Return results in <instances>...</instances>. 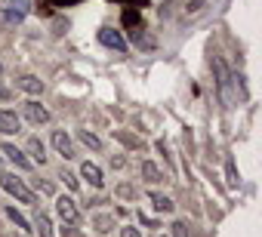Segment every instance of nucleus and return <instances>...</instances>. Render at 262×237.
<instances>
[{"instance_id":"1","label":"nucleus","mask_w":262,"mask_h":237,"mask_svg":"<svg viewBox=\"0 0 262 237\" xmlns=\"http://www.w3.org/2000/svg\"><path fill=\"white\" fill-rule=\"evenodd\" d=\"M216 77H219V96H222V102H225L228 108H234L241 96H237V92L231 89V86H234V77L228 74V68H225V65H222L219 59H216Z\"/></svg>"},{"instance_id":"2","label":"nucleus","mask_w":262,"mask_h":237,"mask_svg":"<svg viewBox=\"0 0 262 237\" xmlns=\"http://www.w3.org/2000/svg\"><path fill=\"white\" fill-rule=\"evenodd\" d=\"M0 188H4L7 194H13L19 203H34V194H31V188H25V182H22V179H16L13 173L0 176Z\"/></svg>"},{"instance_id":"3","label":"nucleus","mask_w":262,"mask_h":237,"mask_svg":"<svg viewBox=\"0 0 262 237\" xmlns=\"http://www.w3.org/2000/svg\"><path fill=\"white\" fill-rule=\"evenodd\" d=\"M56 212H59V219L62 222H68V225H77L80 222V209H77V203L71 200V197H56Z\"/></svg>"},{"instance_id":"4","label":"nucleus","mask_w":262,"mask_h":237,"mask_svg":"<svg viewBox=\"0 0 262 237\" xmlns=\"http://www.w3.org/2000/svg\"><path fill=\"white\" fill-rule=\"evenodd\" d=\"M99 43H102V46H108V50L126 53V40H123V37H120V31H114V28H102V31H99Z\"/></svg>"},{"instance_id":"5","label":"nucleus","mask_w":262,"mask_h":237,"mask_svg":"<svg viewBox=\"0 0 262 237\" xmlns=\"http://www.w3.org/2000/svg\"><path fill=\"white\" fill-rule=\"evenodd\" d=\"M25 13H28V0H10V4H7V13H4V19H7L10 25H19V22L25 19Z\"/></svg>"},{"instance_id":"6","label":"nucleus","mask_w":262,"mask_h":237,"mask_svg":"<svg viewBox=\"0 0 262 237\" xmlns=\"http://www.w3.org/2000/svg\"><path fill=\"white\" fill-rule=\"evenodd\" d=\"M22 130V121H19V114L16 111H0V133L4 136H13Z\"/></svg>"},{"instance_id":"7","label":"nucleus","mask_w":262,"mask_h":237,"mask_svg":"<svg viewBox=\"0 0 262 237\" xmlns=\"http://www.w3.org/2000/svg\"><path fill=\"white\" fill-rule=\"evenodd\" d=\"M25 117H28L31 124H47V121H50V111H47L40 102H28V105H25Z\"/></svg>"},{"instance_id":"8","label":"nucleus","mask_w":262,"mask_h":237,"mask_svg":"<svg viewBox=\"0 0 262 237\" xmlns=\"http://www.w3.org/2000/svg\"><path fill=\"white\" fill-rule=\"evenodd\" d=\"M53 145H56V151H59L65 160H68V157H74V145H71V139H68L62 130H56V133H53Z\"/></svg>"},{"instance_id":"9","label":"nucleus","mask_w":262,"mask_h":237,"mask_svg":"<svg viewBox=\"0 0 262 237\" xmlns=\"http://www.w3.org/2000/svg\"><path fill=\"white\" fill-rule=\"evenodd\" d=\"M4 154H7V157H10V160L19 167V170H31V160H28V157H25V154H22L16 145H10V142H7V145H4Z\"/></svg>"},{"instance_id":"10","label":"nucleus","mask_w":262,"mask_h":237,"mask_svg":"<svg viewBox=\"0 0 262 237\" xmlns=\"http://www.w3.org/2000/svg\"><path fill=\"white\" fill-rule=\"evenodd\" d=\"M80 176H83V179H90V185H93V188H102V182H105V179H102V170H99L96 163H90V160L80 167Z\"/></svg>"},{"instance_id":"11","label":"nucleus","mask_w":262,"mask_h":237,"mask_svg":"<svg viewBox=\"0 0 262 237\" xmlns=\"http://www.w3.org/2000/svg\"><path fill=\"white\" fill-rule=\"evenodd\" d=\"M31 225H34V231H37L40 237H53V225H50L47 212H34V216H31Z\"/></svg>"},{"instance_id":"12","label":"nucleus","mask_w":262,"mask_h":237,"mask_svg":"<svg viewBox=\"0 0 262 237\" xmlns=\"http://www.w3.org/2000/svg\"><path fill=\"white\" fill-rule=\"evenodd\" d=\"M151 203H155L158 212H173V200L167 194H151Z\"/></svg>"},{"instance_id":"13","label":"nucleus","mask_w":262,"mask_h":237,"mask_svg":"<svg viewBox=\"0 0 262 237\" xmlns=\"http://www.w3.org/2000/svg\"><path fill=\"white\" fill-rule=\"evenodd\" d=\"M28 151H31V157H34L37 163L47 160V154H43V142H40V139H28Z\"/></svg>"},{"instance_id":"14","label":"nucleus","mask_w":262,"mask_h":237,"mask_svg":"<svg viewBox=\"0 0 262 237\" xmlns=\"http://www.w3.org/2000/svg\"><path fill=\"white\" fill-rule=\"evenodd\" d=\"M142 176H145L148 182H164V173H161V170H158L155 163H148V160L142 163Z\"/></svg>"},{"instance_id":"15","label":"nucleus","mask_w":262,"mask_h":237,"mask_svg":"<svg viewBox=\"0 0 262 237\" xmlns=\"http://www.w3.org/2000/svg\"><path fill=\"white\" fill-rule=\"evenodd\" d=\"M7 216H10V219H13V222L22 228V231H31V222H28V219H25V216H22L16 206H7Z\"/></svg>"},{"instance_id":"16","label":"nucleus","mask_w":262,"mask_h":237,"mask_svg":"<svg viewBox=\"0 0 262 237\" xmlns=\"http://www.w3.org/2000/svg\"><path fill=\"white\" fill-rule=\"evenodd\" d=\"M19 86H22L25 92H31V96H37V92L43 89V83H40L37 77H22V83H19Z\"/></svg>"},{"instance_id":"17","label":"nucleus","mask_w":262,"mask_h":237,"mask_svg":"<svg viewBox=\"0 0 262 237\" xmlns=\"http://www.w3.org/2000/svg\"><path fill=\"white\" fill-rule=\"evenodd\" d=\"M80 142H83L86 148H96V151L102 148V142H99V139H96V136H93L90 130H80Z\"/></svg>"},{"instance_id":"18","label":"nucleus","mask_w":262,"mask_h":237,"mask_svg":"<svg viewBox=\"0 0 262 237\" xmlns=\"http://www.w3.org/2000/svg\"><path fill=\"white\" fill-rule=\"evenodd\" d=\"M225 176H228V185H231V188H237V182H241V179H237V170H234V163H231V160H225Z\"/></svg>"},{"instance_id":"19","label":"nucleus","mask_w":262,"mask_h":237,"mask_svg":"<svg viewBox=\"0 0 262 237\" xmlns=\"http://www.w3.org/2000/svg\"><path fill=\"white\" fill-rule=\"evenodd\" d=\"M62 179H65V185H68L71 191H77V179H74L71 173H62Z\"/></svg>"},{"instance_id":"20","label":"nucleus","mask_w":262,"mask_h":237,"mask_svg":"<svg viewBox=\"0 0 262 237\" xmlns=\"http://www.w3.org/2000/svg\"><path fill=\"white\" fill-rule=\"evenodd\" d=\"M123 22H126V25H136V13L126 10V13H123Z\"/></svg>"},{"instance_id":"21","label":"nucleus","mask_w":262,"mask_h":237,"mask_svg":"<svg viewBox=\"0 0 262 237\" xmlns=\"http://www.w3.org/2000/svg\"><path fill=\"white\" fill-rule=\"evenodd\" d=\"M204 4H207V0H191V4H188V13H198Z\"/></svg>"},{"instance_id":"22","label":"nucleus","mask_w":262,"mask_h":237,"mask_svg":"<svg viewBox=\"0 0 262 237\" xmlns=\"http://www.w3.org/2000/svg\"><path fill=\"white\" fill-rule=\"evenodd\" d=\"M120 237H142V234H139L136 228H123V231H120Z\"/></svg>"},{"instance_id":"23","label":"nucleus","mask_w":262,"mask_h":237,"mask_svg":"<svg viewBox=\"0 0 262 237\" xmlns=\"http://www.w3.org/2000/svg\"><path fill=\"white\" fill-rule=\"evenodd\" d=\"M173 228H176V237H185V225H182V222H176Z\"/></svg>"},{"instance_id":"24","label":"nucleus","mask_w":262,"mask_h":237,"mask_svg":"<svg viewBox=\"0 0 262 237\" xmlns=\"http://www.w3.org/2000/svg\"><path fill=\"white\" fill-rule=\"evenodd\" d=\"M56 7H68V4H74V0H53Z\"/></svg>"},{"instance_id":"25","label":"nucleus","mask_w":262,"mask_h":237,"mask_svg":"<svg viewBox=\"0 0 262 237\" xmlns=\"http://www.w3.org/2000/svg\"><path fill=\"white\" fill-rule=\"evenodd\" d=\"M0 74H4V65H0Z\"/></svg>"},{"instance_id":"26","label":"nucleus","mask_w":262,"mask_h":237,"mask_svg":"<svg viewBox=\"0 0 262 237\" xmlns=\"http://www.w3.org/2000/svg\"><path fill=\"white\" fill-rule=\"evenodd\" d=\"M158 237H164V234H158Z\"/></svg>"}]
</instances>
